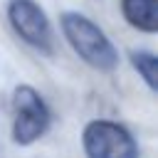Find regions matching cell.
<instances>
[{
	"label": "cell",
	"mask_w": 158,
	"mask_h": 158,
	"mask_svg": "<svg viewBox=\"0 0 158 158\" xmlns=\"http://www.w3.org/2000/svg\"><path fill=\"white\" fill-rule=\"evenodd\" d=\"M59 27L69 47L79 54L84 64L96 72H114L118 67V52L106 37V32L81 12H64L59 17Z\"/></svg>",
	"instance_id": "obj_1"
},
{
	"label": "cell",
	"mask_w": 158,
	"mask_h": 158,
	"mask_svg": "<svg viewBox=\"0 0 158 158\" xmlns=\"http://www.w3.org/2000/svg\"><path fill=\"white\" fill-rule=\"evenodd\" d=\"M86 158H138L136 138L116 121L94 118L81 131Z\"/></svg>",
	"instance_id": "obj_3"
},
{
	"label": "cell",
	"mask_w": 158,
	"mask_h": 158,
	"mask_svg": "<svg viewBox=\"0 0 158 158\" xmlns=\"http://www.w3.org/2000/svg\"><path fill=\"white\" fill-rule=\"evenodd\" d=\"M12 109H15V118H12V141L17 146H30L37 138L44 136V131L49 128V109L42 99V94L27 84L15 86L12 91Z\"/></svg>",
	"instance_id": "obj_2"
},
{
	"label": "cell",
	"mask_w": 158,
	"mask_h": 158,
	"mask_svg": "<svg viewBox=\"0 0 158 158\" xmlns=\"http://www.w3.org/2000/svg\"><path fill=\"white\" fill-rule=\"evenodd\" d=\"M123 20L146 35L158 32V0H121Z\"/></svg>",
	"instance_id": "obj_5"
},
{
	"label": "cell",
	"mask_w": 158,
	"mask_h": 158,
	"mask_svg": "<svg viewBox=\"0 0 158 158\" xmlns=\"http://www.w3.org/2000/svg\"><path fill=\"white\" fill-rule=\"evenodd\" d=\"M128 59H131V67L146 81V86L151 91H156L158 89V57L153 52H146V49H133L128 54Z\"/></svg>",
	"instance_id": "obj_6"
},
{
	"label": "cell",
	"mask_w": 158,
	"mask_h": 158,
	"mask_svg": "<svg viewBox=\"0 0 158 158\" xmlns=\"http://www.w3.org/2000/svg\"><path fill=\"white\" fill-rule=\"evenodd\" d=\"M7 20L22 42H27L30 47H35L42 54H52V47H54L52 25H49L44 10L35 0H10Z\"/></svg>",
	"instance_id": "obj_4"
}]
</instances>
